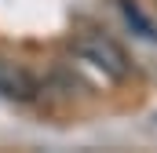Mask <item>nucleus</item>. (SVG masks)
<instances>
[{"mask_svg":"<svg viewBox=\"0 0 157 153\" xmlns=\"http://www.w3.org/2000/svg\"><path fill=\"white\" fill-rule=\"evenodd\" d=\"M73 51H77L80 62H88L95 73H102L106 80H124V76L132 73L128 51H124L113 37H106V33H88V37H80Z\"/></svg>","mask_w":157,"mask_h":153,"instance_id":"obj_1","label":"nucleus"},{"mask_svg":"<svg viewBox=\"0 0 157 153\" xmlns=\"http://www.w3.org/2000/svg\"><path fill=\"white\" fill-rule=\"evenodd\" d=\"M0 95L4 99H15V102H29L37 95V80L26 73L22 66L0 58Z\"/></svg>","mask_w":157,"mask_h":153,"instance_id":"obj_2","label":"nucleus"}]
</instances>
